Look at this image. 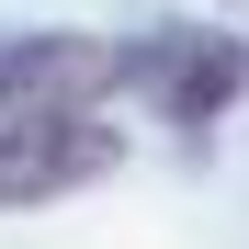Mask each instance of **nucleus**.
Instances as JSON below:
<instances>
[{"label":"nucleus","instance_id":"f257e3e1","mask_svg":"<svg viewBox=\"0 0 249 249\" xmlns=\"http://www.w3.org/2000/svg\"><path fill=\"white\" fill-rule=\"evenodd\" d=\"M124 159V136L91 102H34V113H0V204H57L79 181H102Z\"/></svg>","mask_w":249,"mask_h":249},{"label":"nucleus","instance_id":"f03ea898","mask_svg":"<svg viewBox=\"0 0 249 249\" xmlns=\"http://www.w3.org/2000/svg\"><path fill=\"white\" fill-rule=\"evenodd\" d=\"M249 57L227 46V34H147V46H113V91H147L159 124H215L238 102Z\"/></svg>","mask_w":249,"mask_h":249},{"label":"nucleus","instance_id":"7ed1b4c3","mask_svg":"<svg viewBox=\"0 0 249 249\" xmlns=\"http://www.w3.org/2000/svg\"><path fill=\"white\" fill-rule=\"evenodd\" d=\"M91 91H113V46H91V34H0V113L91 102Z\"/></svg>","mask_w":249,"mask_h":249}]
</instances>
